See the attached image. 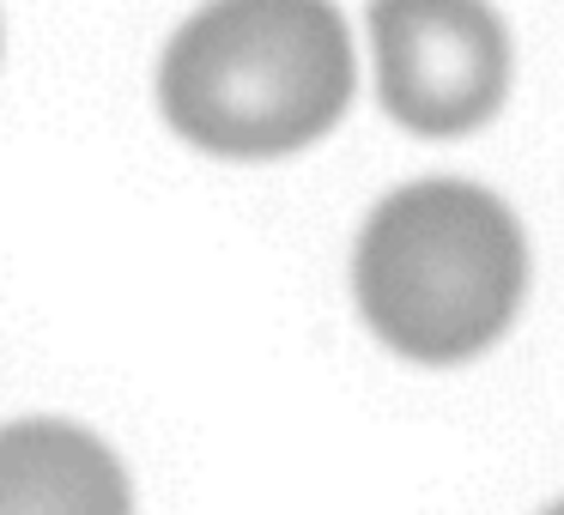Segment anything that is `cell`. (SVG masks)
Instances as JSON below:
<instances>
[{"label": "cell", "instance_id": "1", "mask_svg": "<svg viewBox=\"0 0 564 515\" xmlns=\"http://www.w3.org/2000/svg\"><path fill=\"white\" fill-rule=\"evenodd\" d=\"M352 103L334 0H207L159 62V110L213 158H285Z\"/></svg>", "mask_w": 564, "mask_h": 515}, {"label": "cell", "instance_id": "2", "mask_svg": "<svg viewBox=\"0 0 564 515\" xmlns=\"http://www.w3.org/2000/svg\"><path fill=\"white\" fill-rule=\"evenodd\" d=\"M358 316L413 364H462L516 321L528 243L516 212L474 183L394 188L352 249Z\"/></svg>", "mask_w": 564, "mask_h": 515}, {"label": "cell", "instance_id": "3", "mask_svg": "<svg viewBox=\"0 0 564 515\" xmlns=\"http://www.w3.org/2000/svg\"><path fill=\"white\" fill-rule=\"evenodd\" d=\"M370 50L406 134H474L510 98V37L486 0H370Z\"/></svg>", "mask_w": 564, "mask_h": 515}, {"label": "cell", "instance_id": "4", "mask_svg": "<svg viewBox=\"0 0 564 515\" xmlns=\"http://www.w3.org/2000/svg\"><path fill=\"white\" fill-rule=\"evenodd\" d=\"M0 515H134V491L91 430L19 418L0 430Z\"/></svg>", "mask_w": 564, "mask_h": 515}, {"label": "cell", "instance_id": "5", "mask_svg": "<svg viewBox=\"0 0 564 515\" xmlns=\"http://www.w3.org/2000/svg\"><path fill=\"white\" fill-rule=\"evenodd\" d=\"M546 515H564V503H552V509H546Z\"/></svg>", "mask_w": 564, "mask_h": 515}]
</instances>
